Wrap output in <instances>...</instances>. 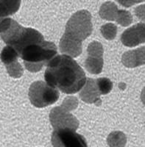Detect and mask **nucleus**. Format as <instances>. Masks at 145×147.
I'll return each instance as SVG.
<instances>
[{
	"instance_id": "14",
	"label": "nucleus",
	"mask_w": 145,
	"mask_h": 147,
	"mask_svg": "<svg viewBox=\"0 0 145 147\" xmlns=\"http://www.w3.org/2000/svg\"><path fill=\"white\" fill-rule=\"evenodd\" d=\"M1 60L5 65L18 60V55L17 52L12 47L7 46L3 49L1 52Z\"/></svg>"
},
{
	"instance_id": "17",
	"label": "nucleus",
	"mask_w": 145,
	"mask_h": 147,
	"mask_svg": "<svg viewBox=\"0 0 145 147\" xmlns=\"http://www.w3.org/2000/svg\"><path fill=\"white\" fill-rule=\"evenodd\" d=\"M115 21H117V23L123 27H127L130 25L133 22V17L129 11L123 10H118V13Z\"/></svg>"
},
{
	"instance_id": "1",
	"label": "nucleus",
	"mask_w": 145,
	"mask_h": 147,
	"mask_svg": "<svg viewBox=\"0 0 145 147\" xmlns=\"http://www.w3.org/2000/svg\"><path fill=\"white\" fill-rule=\"evenodd\" d=\"M47 83L66 94L80 91L86 82L84 71L72 57L66 55L55 56L47 65L44 74Z\"/></svg>"
},
{
	"instance_id": "12",
	"label": "nucleus",
	"mask_w": 145,
	"mask_h": 147,
	"mask_svg": "<svg viewBox=\"0 0 145 147\" xmlns=\"http://www.w3.org/2000/svg\"><path fill=\"white\" fill-rule=\"evenodd\" d=\"M118 10L117 6L114 3L111 2H105L100 8V16L105 20L115 21Z\"/></svg>"
},
{
	"instance_id": "9",
	"label": "nucleus",
	"mask_w": 145,
	"mask_h": 147,
	"mask_svg": "<svg viewBox=\"0 0 145 147\" xmlns=\"http://www.w3.org/2000/svg\"><path fill=\"white\" fill-rule=\"evenodd\" d=\"M100 93L97 88L96 80L91 78H88L84 85L83 88L81 89L80 92V99L86 103H95L97 102L101 104V99H100Z\"/></svg>"
},
{
	"instance_id": "19",
	"label": "nucleus",
	"mask_w": 145,
	"mask_h": 147,
	"mask_svg": "<svg viewBox=\"0 0 145 147\" xmlns=\"http://www.w3.org/2000/svg\"><path fill=\"white\" fill-rule=\"evenodd\" d=\"M61 106H63L68 110H74L77 106V99L75 97H67L64 99L63 105Z\"/></svg>"
},
{
	"instance_id": "13",
	"label": "nucleus",
	"mask_w": 145,
	"mask_h": 147,
	"mask_svg": "<svg viewBox=\"0 0 145 147\" xmlns=\"http://www.w3.org/2000/svg\"><path fill=\"white\" fill-rule=\"evenodd\" d=\"M110 147H125L127 143V138L122 132H112L107 139Z\"/></svg>"
},
{
	"instance_id": "16",
	"label": "nucleus",
	"mask_w": 145,
	"mask_h": 147,
	"mask_svg": "<svg viewBox=\"0 0 145 147\" xmlns=\"http://www.w3.org/2000/svg\"><path fill=\"white\" fill-rule=\"evenodd\" d=\"M96 82H97V88H98L99 91L101 95L108 94L111 91L112 88H113V83L109 79L106 78V77L97 79L96 80Z\"/></svg>"
},
{
	"instance_id": "6",
	"label": "nucleus",
	"mask_w": 145,
	"mask_h": 147,
	"mask_svg": "<svg viewBox=\"0 0 145 147\" xmlns=\"http://www.w3.org/2000/svg\"><path fill=\"white\" fill-rule=\"evenodd\" d=\"M49 119L54 130L69 129L76 131L79 127L77 118L63 106L52 109L49 113Z\"/></svg>"
},
{
	"instance_id": "21",
	"label": "nucleus",
	"mask_w": 145,
	"mask_h": 147,
	"mask_svg": "<svg viewBox=\"0 0 145 147\" xmlns=\"http://www.w3.org/2000/svg\"><path fill=\"white\" fill-rule=\"evenodd\" d=\"M136 16L138 17L142 18V20H144V5H141L140 7H137L136 10Z\"/></svg>"
},
{
	"instance_id": "2",
	"label": "nucleus",
	"mask_w": 145,
	"mask_h": 147,
	"mask_svg": "<svg viewBox=\"0 0 145 147\" xmlns=\"http://www.w3.org/2000/svg\"><path fill=\"white\" fill-rule=\"evenodd\" d=\"M92 30L90 13L85 10L75 13L67 22L60 39V52L72 57H78L82 53V42L91 34Z\"/></svg>"
},
{
	"instance_id": "3",
	"label": "nucleus",
	"mask_w": 145,
	"mask_h": 147,
	"mask_svg": "<svg viewBox=\"0 0 145 147\" xmlns=\"http://www.w3.org/2000/svg\"><path fill=\"white\" fill-rule=\"evenodd\" d=\"M57 53L56 45L43 38L25 47L18 54V57L23 60L27 70L35 73L40 71L43 66L48 65L56 56Z\"/></svg>"
},
{
	"instance_id": "15",
	"label": "nucleus",
	"mask_w": 145,
	"mask_h": 147,
	"mask_svg": "<svg viewBox=\"0 0 145 147\" xmlns=\"http://www.w3.org/2000/svg\"><path fill=\"white\" fill-rule=\"evenodd\" d=\"M7 69V73L10 77L14 78H20L24 74V69L21 65L20 63L18 60H16L14 62L5 65Z\"/></svg>"
},
{
	"instance_id": "4",
	"label": "nucleus",
	"mask_w": 145,
	"mask_h": 147,
	"mask_svg": "<svg viewBox=\"0 0 145 147\" xmlns=\"http://www.w3.org/2000/svg\"><path fill=\"white\" fill-rule=\"evenodd\" d=\"M59 91L43 81H36L29 89V98L35 107L42 108L55 103L59 99Z\"/></svg>"
},
{
	"instance_id": "20",
	"label": "nucleus",
	"mask_w": 145,
	"mask_h": 147,
	"mask_svg": "<svg viewBox=\"0 0 145 147\" xmlns=\"http://www.w3.org/2000/svg\"><path fill=\"white\" fill-rule=\"evenodd\" d=\"M144 0H118L119 3L125 7H130L135 4L144 2Z\"/></svg>"
},
{
	"instance_id": "8",
	"label": "nucleus",
	"mask_w": 145,
	"mask_h": 147,
	"mask_svg": "<svg viewBox=\"0 0 145 147\" xmlns=\"http://www.w3.org/2000/svg\"><path fill=\"white\" fill-rule=\"evenodd\" d=\"M144 24L139 23L127 29L122 34L121 41L126 47H134L144 43Z\"/></svg>"
},
{
	"instance_id": "18",
	"label": "nucleus",
	"mask_w": 145,
	"mask_h": 147,
	"mask_svg": "<svg viewBox=\"0 0 145 147\" xmlns=\"http://www.w3.org/2000/svg\"><path fill=\"white\" fill-rule=\"evenodd\" d=\"M101 32L105 39L113 40L117 35V27L113 24H106L101 27Z\"/></svg>"
},
{
	"instance_id": "7",
	"label": "nucleus",
	"mask_w": 145,
	"mask_h": 147,
	"mask_svg": "<svg viewBox=\"0 0 145 147\" xmlns=\"http://www.w3.org/2000/svg\"><path fill=\"white\" fill-rule=\"evenodd\" d=\"M88 57L85 61L86 70L94 74H98L103 67V47L98 41L91 43L87 49Z\"/></svg>"
},
{
	"instance_id": "5",
	"label": "nucleus",
	"mask_w": 145,
	"mask_h": 147,
	"mask_svg": "<svg viewBox=\"0 0 145 147\" xmlns=\"http://www.w3.org/2000/svg\"><path fill=\"white\" fill-rule=\"evenodd\" d=\"M52 144L53 147H88L85 138L69 129L54 130Z\"/></svg>"
},
{
	"instance_id": "10",
	"label": "nucleus",
	"mask_w": 145,
	"mask_h": 147,
	"mask_svg": "<svg viewBox=\"0 0 145 147\" xmlns=\"http://www.w3.org/2000/svg\"><path fill=\"white\" fill-rule=\"evenodd\" d=\"M122 63L128 68L144 65V47L125 52L122 56Z\"/></svg>"
},
{
	"instance_id": "11",
	"label": "nucleus",
	"mask_w": 145,
	"mask_h": 147,
	"mask_svg": "<svg viewBox=\"0 0 145 147\" xmlns=\"http://www.w3.org/2000/svg\"><path fill=\"white\" fill-rule=\"evenodd\" d=\"M20 5L21 0H0V24L7 16L16 13Z\"/></svg>"
}]
</instances>
